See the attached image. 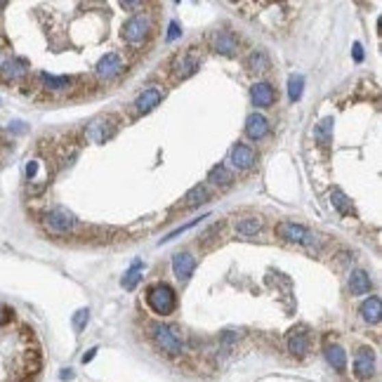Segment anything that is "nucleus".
Returning <instances> with one entry per match:
<instances>
[{
  "mask_svg": "<svg viewBox=\"0 0 382 382\" xmlns=\"http://www.w3.org/2000/svg\"><path fill=\"white\" fill-rule=\"evenodd\" d=\"M205 40H208L210 50L217 52V55H222V57H236L238 50H241V38H238V36L229 29L210 31V34L205 36Z\"/></svg>",
  "mask_w": 382,
  "mask_h": 382,
  "instance_id": "obj_6",
  "label": "nucleus"
},
{
  "mask_svg": "<svg viewBox=\"0 0 382 382\" xmlns=\"http://www.w3.org/2000/svg\"><path fill=\"white\" fill-rule=\"evenodd\" d=\"M276 233H279L283 241L295 243V246H302V248H309V251H318V248H321V238L311 229L297 225V222H290V220L279 222V225H276Z\"/></svg>",
  "mask_w": 382,
  "mask_h": 382,
  "instance_id": "obj_3",
  "label": "nucleus"
},
{
  "mask_svg": "<svg viewBox=\"0 0 382 382\" xmlns=\"http://www.w3.org/2000/svg\"><path fill=\"white\" fill-rule=\"evenodd\" d=\"M71 378H73L71 370H64V373H62V380H71Z\"/></svg>",
  "mask_w": 382,
  "mask_h": 382,
  "instance_id": "obj_37",
  "label": "nucleus"
},
{
  "mask_svg": "<svg viewBox=\"0 0 382 382\" xmlns=\"http://www.w3.org/2000/svg\"><path fill=\"white\" fill-rule=\"evenodd\" d=\"M147 305L153 314L170 316L177 309V295H175V290L170 288L168 283H153L151 288L147 290Z\"/></svg>",
  "mask_w": 382,
  "mask_h": 382,
  "instance_id": "obj_5",
  "label": "nucleus"
},
{
  "mask_svg": "<svg viewBox=\"0 0 382 382\" xmlns=\"http://www.w3.org/2000/svg\"><path fill=\"white\" fill-rule=\"evenodd\" d=\"M5 8H8V3H0V10H5Z\"/></svg>",
  "mask_w": 382,
  "mask_h": 382,
  "instance_id": "obj_38",
  "label": "nucleus"
},
{
  "mask_svg": "<svg viewBox=\"0 0 382 382\" xmlns=\"http://www.w3.org/2000/svg\"><path fill=\"white\" fill-rule=\"evenodd\" d=\"M361 318H364L366 323H370V326H375V323H380L382 318V300L378 295L368 297V300H364V305H361Z\"/></svg>",
  "mask_w": 382,
  "mask_h": 382,
  "instance_id": "obj_19",
  "label": "nucleus"
},
{
  "mask_svg": "<svg viewBox=\"0 0 382 382\" xmlns=\"http://www.w3.org/2000/svg\"><path fill=\"white\" fill-rule=\"evenodd\" d=\"M331 203H333V208L340 212V215H352V212H354L352 201H349V196L344 194L342 189H333L331 191Z\"/></svg>",
  "mask_w": 382,
  "mask_h": 382,
  "instance_id": "obj_25",
  "label": "nucleus"
},
{
  "mask_svg": "<svg viewBox=\"0 0 382 382\" xmlns=\"http://www.w3.org/2000/svg\"><path fill=\"white\" fill-rule=\"evenodd\" d=\"M42 225H45V229L52 233H71L73 229H76V220H73V215L64 208L47 210L45 215H42Z\"/></svg>",
  "mask_w": 382,
  "mask_h": 382,
  "instance_id": "obj_8",
  "label": "nucleus"
},
{
  "mask_svg": "<svg viewBox=\"0 0 382 382\" xmlns=\"http://www.w3.org/2000/svg\"><path fill=\"white\" fill-rule=\"evenodd\" d=\"M229 163L236 170H241V173L253 170L255 163H257V151L248 144H233V149L229 151Z\"/></svg>",
  "mask_w": 382,
  "mask_h": 382,
  "instance_id": "obj_12",
  "label": "nucleus"
},
{
  "mask_svg": "<svg viewBox=\"0 0 382 382\" xmlns=\"http://www.w3.org/2000/svg\"><path fill=\"white\" fill-rule=\"evenodd\" d=\"M246 135L255 142L267 137L269 135V120L264 118L262 114H251L246 118Z\"/></svg>",
  "mask_w": 382,
  "mask_h": 382,
  "instance_id": "obj_18",
  "label": "nucleus"
},
{
  "mask_svg": "<svg viewBox=\"0 0 382 382\" xmlns=\"http://www.w3.org/2000/svg\"><path fill=\"white\" fill-rule=\"evenodd\" d=\"M285 344H288V352L295 359H305L311 349V333L307 331V326H295L285 338Z\"/></svg>",
  "mask_w": 382,
  "mask_h": 382,
  "instance_id": "obj_9",
  "label": "nucleus"
},
{
  "mask_svg": "<svg viewBox=\"0 0 382 382\" xmlns=\"http://www.w3.org/2000/svg\"><path fill=\"white\" fill-rule=\"evenodd\" d=\"M196 225H199V220H191L189 225H184V227H177V229H175V231H170L168 236L163 238V243H166V241H173V238H177L179 233H184V231H187V229H191V227H196Z\"/></svg>",
  "mask_w": 382,
  "mask_h": 382,
  "instance_id": "obj_31",
  "label": "nucleus"
},
{
  "mask_svg": "<svg viewBox=\"0 0 382 382\" xmlns=\"http://www.w3.org/2000/svg\"><path fill=\"white\" fill-rule=\"evenodd\" d=\"M163 97H166V92H163L161 88H156V85H151V88L142 90L140 94H137L135 104H132V109H135V116H147L151 114L156 106H161Z\"/></svg>",
  "mask_w": 382,
  "mask_h": 382,
  "instance_id": "obj_10",
  "label": "nucleus"
},
{
  "mask_svg": "<svg viewBox=\"0 0 382 382\" xmlns=\"http://www.w3.org/2000/svg\"><path fill=\"white\" fill-rule=\"evenodd\" d=\"M208 182L217 189H229L233 184V173L225 166V163H220V166H215L208 173Z\"/></svg>",
  "mask_w": 382,
  "mask_h": 382,
  "instance_id": "obj_20",
  "label": "nucleus"
},
{
  "mask_svg": "<svg viewBox=\"0 0 382 382\" xmlns=\"http://www.w3.org/2000/svg\"><path fill=\"white\" fill-rule=\"evenodd\" d=\"M251 97H253L255 106H259V109H269V106L276 104V90L269 83H255L251 88Z\"/></svg>",
  "mask_w": 382,
  "mask_h": 382,
  "instance_id": "obj_16",
  "label": "nucleus"
},
{
  "mask_svg": "<svg viewBox=\"0 0 382 382\" xmlns=\"http://www.w3.org/2000/svg\"><path fill=\"white\" fill-rule=\"evenodd\" d=\"M248 66L253 68V71H269V57L264 50H255L251 55V60H248Z\"/></svg>",
  "mask_w": 382,
  "mask_h": 382,
  "instance_id": "obj_27",
  "label": "nucleus"
},
{
  "mask_svg": "<svg viewBox=\"0 0 382 382\" xmlns=\"http://www.w3.org/2000/svg\"><path fill=\"white\" fill-rule=\"evenodd\" d=\"M123 68H125L123 57H120L118 52H109V55H104L102 60L97 62L94 73H97L102 81H114V78H118L120 73H123Z\"/></svg>",
  "mask_w": 382,
  "mask_h": 382,
  "instance_id": "obj_11",
  "label": "nucleus"
},
{
  "mask_svg": "<svg viewBox=\"0 0 382 382\" xmlns=\"http://www.w3.org/2000/svg\"><path fill=\"white\" fill-rule=\"evenodd\" d=\"M194 269H196V259H194V255L191 253H177L173 257V272L179 281H182V283H187V281L191 279Z\"/></svg>",
  "mask_w": 382,
  "mask_h": 382,
  "instance_id": "obj_15",
  "label": "nucleus"
},
{
  "mask_svg": "<svg viewBox=\"0 0 382 382\" xmlns=\"http://www.w3.org/2000/svg\"><path fill=\"white\" fill-rule=\"evenodd\" d=\"M153 34V21L149 14H135L123 24V40L130 50H142Z\"/></svg>",
  "mask_w": 382,
  "mask_h": 382,
  "instance_id": "obj_2",
  "label": "nucleus"
},
{
  "mask_svg": "<svg viewBox=\"0 0 382 382\" xmlns=\"http://www.w3.org/2000/svg\"><path fill=\"white\" fill-rule=\"evenodd\" d=\"M177 36H179V26L173 21V24H170V29H168V40H175Z\"/></svg>",
  "mask_w": 382,
  "mask_h": 382,
  "instance_id": "obj_34",
  "label": "nucleus"
},
{
  "mask_svg": "<svg viewBox=\"0 0 382 382\" xmlns=\"http://www.w3.org/2000/svg\"><path fill=\"white\" fill-rule=\"evenodd\" d=\"M333 125H335V120L328 116V118H323L321 123L316 125V130H314V140L321 144L323 149H328L333 144Z\"/></svg>",
  "mask_w": 382,
  "mask_h": 382,
  "instance_id": "obj_23",
  "label": "nucleus"
},
{
  "mask_svg": "<svg viewBox=\"0 0 382 382\" xmlns=\"http://www.w3.org/2000/svg\"><path fill=\"white\" fill-rule=\"evenodd\" d=\"M302 90H305V78L302 76H290L288 78V97L297 102L302 97Z\"/></svg>",
  "mask_w": 382,
  "mask_h": 382,
  "instance_id": "obj_29",
  "label": "nucleus"
},
{
  "mask_svg": "<svg viewBox=\"0 0 382 382\" xmlns=\"http://www.w3.org/2000/svg\"><path fill=\"white\" fill-rule=\"evenodd\" d=\"M210 201V187L208 184H196L194 189L184 196V208H199V205Z\"/></svg>",
  "mask_w": 382,
  "mask_h": 382,
  "instance_id": "obj_21",
  "label": "nucleus"
},
{
  "mask_svg": "<svg viewBox=\"0 0 382 382\" xmlns=\"http://www.w3.org/2000/svg\"><path fill=\"white\" fill-rule=\"evenodd\" d=\"M142 281V262H135L132 264V269L123 276V288L125 290H132L137 283Z\"/></svg>",
  "mask_w": 382,
  "mask_h": 382,
  "instance_id": "obj_28",
  "label": "nucleus"
},
{
  "mask_svg": "<svg viewBox=\"0 0 382 382\" xmlns=\"http://www.w3.org/2000/svg\"><path fill=\"white\" fill-rule=\"evenodd\" d=\"M120 8H123V10H142V8H144V3H132V0H123V3H120Z\"/></svg>",
  "mask_w": 382,
  "mask_h": 382,
  "instance_id": "obj_33",
  "label": "nucleus"
},
{
  "mask_svg": "<svg viewBox=\"0 0 382 382\" xmlns=\"http://www.w3.org/2000/svg\"><path fill=\"white\" fill-rule=\"evenodd\" d=\"M370 288H373V281H370L368 274L361 272V269L352 272V276H349V290H352V295H366L370 293Z\"/></svg>",
  "mask_w": 382,
  "mask_h": 382,
  "instance_id": "obj_22",
  "label": "nucleus"
},
{
  "mask_svg": "<svg viewBox=\"0 0 382 382\" xmlns=\"http://www.w3.org/2000/svg\"><path fill=\"white\" fill-rule=\"evenodd\" d=\"M26 76H29V64H26V60H19V57L8 60L0 66V81L5 83H21Z\"/></svg>",
  "mask_w": 382,
  "mask_h": 382,
  "instance_id": "obj_14",
  "label": "nucleus"
},
{
  "mask_svg": "<svg viewBox=\"0 0 382 382\" xmlns=\"http://www.w3.org/2000/svg\"><path fill=\"white\" fill-rule=\"evenodd\" d=\"M116 132H118V125L111 116H102V118H94L92 123L85 130V137L94 144H106L109 140H114Z\"/></svg>",
  "mask_w": 382,
  "mask_h": 382,
  "instance_id": "obj_7",
  "label": "nucleus"
},
{
  "mask_svg": "<svg viewBox=\"0 0 382 382\" xmlns=\"http://www.w3.org/2000/svg\"><path fill=\"white\" fill-rule=\"evenodd\" d=\"M201 64H203V55H201L196 45L187 47V50H179L177 55L173 57V62H170V73H173V81L175 83L187 81V78H191L196 71H199Z\"/></svg>",
  "mask_w": 382,
  "mask_h": 382,
  "instance_id": "obj_1",
  "label": "nucleus"
},
{
  "mask_svg": "<svg viewBox=\"0 0 382 382\" xmlns=\"http://www.w3.org/2000/svg\"><path fill=\"white\" fill-rule=\"evenodd\" d=\"M10 321H12V309L0 305V326H5V323H10Z\"/></svg>",
  "mask_w": 382,
  "mask_h": 382,
  "instance_id": "obj_32",
  "label": "nucleus"
},
{
  "mask_svg": "<svg viewBox=\"0 0 382 382\" xmlns=\"http://www.w3.org/2000/svg\"><path fill=\"white\" fill-rule=\"evenodd\" d=\"M88 318H90V311H88V309L76 311V316H73V328H76V331L81 333L83 328H85V323H88Z\"/></svg>",
  "mask_w": 382,
  "mask_h": 382,
  "instance_id": "obj_30",
  "label": "nucleus"
},
{
  "mask_svg": "<svg viewBox=\"0 0 382 382\" xmlns=\"http://www.w3.org/2000/svg\"><path fill=\"white\" fill-rule=\"evenodd\" d=\"M354 375L357 380H370L375 375V352L370 347H361L354 357Z\"/></svg>",
  "mask_w": 382,
  "mask_h": 382,
  "instance_id": "obj_13",
  "label": "nucleus"
},
{
  "mask_svg": "<svg viewBox=\"0 0 382 382\" xmlns=\"http://www.w3.org/2000/svg\"><path fill=\"white\" fill-rule=\"evenodd\" d=\"M323 354H326V361L331 364L333 370H338V373H344V370H347V352H344L340 344L328 342L326 347H323Z\"/></svg>",
  "mask_w": 382,
  "mask_h": 382,
  "instance_id": "obj_17",
  "label": "nucleus"
},
{
  "mask_svg": "<svg viewBox=\"0 0 382 382\" xmlns=\"http://www.w3.org/2000/svg\"><path fill=\"white\" fill-rule=\"evenodd\" d=\"M236 231L243 233V236H257L259 231H262V222L257 220V217H248V220H241L236 225Z\"/></svg>",
  "mask_w": 382,
  "mask_h": 382,
  "instance_id": "obj_26",
  "label": "nucleus"
},
{
  "mask_svg": "<svg viewBox=\"0 0 382 382\" xmlns=\"http://www.w3.org/2000/svg\"><path fill=\"white\" fill-rule=\"evenodd\" d=\"M40 85L45 90H52V92H62V90L71 88V78L68 76H50V73H40Z\"/></svg>",
  "mask_w": 382,
  "mask_h": 382,
  "instance_id": "obj_24",
  "label": "nucleus"
},
{
  "mask_svg": "<svg viewBox=\"0 0 382 382\" xmlns=\"http://www.w3.org/2000/svg\"><path fill=\"white\" fill-rule=\"evenodd\" d=\"M354 60L357 62L364 60V47H361V42H354Z\"/></svg>",
  "mask_w": 382,
  "mask_h": 382,
  "instance_id": "obj_35",
  "label": "nucleus"
},
{
  "mask_svg": "<svg viewBox=\"0 0 382 382\" xmlns=\"http://www.w3.org/2000/svg\"><path fill=\"white\" fill-rule=\"evenodd\" d=\"M149 331H151L153 344H156V347L161 349L163 354H168V357H173V359L182 357L184 342H182L179 333L175 331L173 326H166V323H153V326H149Z\"/></svg>",
  "mask_w": 382,
  "mask_h": 382,
  "instance_id": "obj_4",
  "label": "nucleus"
},
{
  "mask_svg": "<svg viewBox=\"0 0 382 382\" xmlns=\"http://www.w3.org/2000/svg\"><path fill=\"white\" fill-rule=\"evenodd\" d=\"M94 352H97V349H90V352L83 357V364H88V361H92V359H94Z\"/></svg>",
  "mask_w": 382,
  "mask_h": 382,
  "instance_id": "obj_36",
  "label": "nucleus"
}]
</instances>
